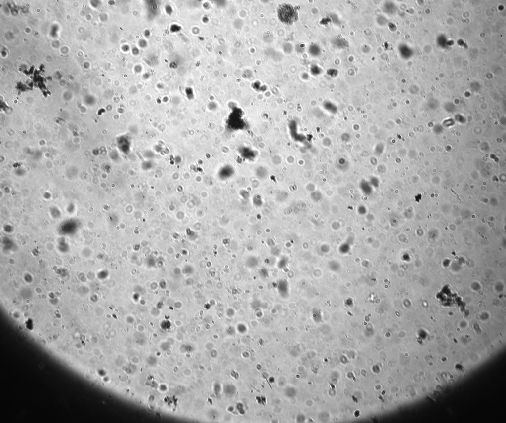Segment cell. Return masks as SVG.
I'll return each instance as SVG.
<instances>
[{"label": "cell", "instance_id": "6da1fadb", "mask_svg": "<svg viewBox=\"0 0 506 423\" xmlns=\"http://www.w3.org/2000/svg\"><path fill=\"white\" fill-rule=\"evenodd\" d=\"M277 15L280 21L286 25H291L298 19V14L295 7L289 4H282L277 9Z\"/></svg>", "mask_w": 506, "mask_h": 423}]
</instances>
